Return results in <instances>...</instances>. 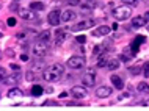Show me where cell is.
Here are the masks:
<instances>
[{
  "instance_id": "cell-1",
  "label": "cell",
  "mask_w": 149,
  "mask_h": 111,
  "mask_svg": "<svg viewBox=\"0 0 149 111\" xmlns=\"http://www.w3.org/2000/svg\"><path fill=\"white\" fill-rule=\"evenodd\" d=\"M64 74V66L63 64H50L46 67V70L42 72V78L46 81H57L60 80V77H63Z\"/></svg>"
},
{
  "instance_id": "cell-2",
  "label": "cell",
  "mask_w": 149,
  "mask_h": 111,
  "mask_svg": "<svg viewBox=\"0 0 149 111\" xmlns=\"http://www.w3.org/2000/svg\"><path fill=\"white\" fill-rule=\"evenodd\" d=\"M113 16H115L116 21H127V19L132 16L130 5H126V3H124V5L115 8V10H113Z\"/></svg>"
},
{
  "instance_id": "cell-3",
  "label": "cell",
  "mask_w": 149,
  "mask_h": 111,
  "mask_svg": "<svg viewBox=\"0 0 149 111\" xmlns=\"http://www.w3.org/2000/svg\"><path fill=\"white\" fill-rule=\"evenodd\" d=\"M33 53L36 55V57H39V58L46 57V55L49 53V44H47V41L38 39V41L35 42V46H33Z\"/></svg>"
},
{
  "instance_id": "cell-4",
  "label": "cell",
  "mask_w": 149,
  "mask_h": 111,
  "mask_svg": "<svg viewBox=\"0 0 149 111\" xmlns=\"http://www.w3.org/2000/svg\"><path fill=\"white\" fill-rule=\"evenodd\" d=\"M66 64H68L69 69L79 70V69H82V67H85L86 61H85V58H83V57H71L69 59H68Z\"/></svg>"
},
{
  "instance_id": "cell-5",
  "label": "cell",
  "mask_w": 149,
  "mask_h": 111,
  "mask_svg": "<svg viewBox=\"0 0 149 111\" xmlns=\"http://www.w3.org/2000/svg\"><path fill=\"white\" fill-rule=\"evenodd\" d=\"M19 16H21L24 21H30V22L39 21L38 16H36V11L31 10V8H21L19 10Z\"/></svg>"
},
{
  "instance_id": "cell-6",
  "label": "cell",
  "mask_w": 149,
  "mask_h": 111,
  "mask_svg": "<svg viewBox=\"0 0 149 111\" xmlns=\"http://www.w3.org/2000/svg\"><path fill=\"white\" fill-rule=\"evenodd\" d=\"M61 13L63 11H60V10H52L49 16H47V21H49L50 25H54V27H57L60 25V22H61Z\"/></svg>"
},
{
  "instance_id": "cell-7",
  "label": "cell",
  "mask_w": 149,
  "mask_h": 111,
  "mask_svg": "<svg viewBox=\"0 0 149 111\" xmlns=\"http://www.w3.org/2000/svg\"><path fill=\"white\" fill-rule=\"evenodd\" d=\"M82 81H83V86H94V83H96V72L93 69H88L85 75H83V78H82Z\"/></svg>"
},
{
  "instance_id": "cell-8",
  "label": "cell",
  "mask_w": 149,
  "mask_h": 111,
  "mask_svg": "<svg viewBox=\"0 0 149 111\" xmlns=\"http://www.w3.org/2000/svg\"><path fill=\"white\" fill-rule=\"evenodd\" d=\"M71 96L74 99H85L88 96L85 86H72L71 88Z\"/></svg>"
},
{
  "instance_id": "cell-9",
  "label": "cell",
  "mask_w": 149,
  "mask_h": 111,
  "mask_svg": "<svg viewBox=\"0 0 149 111\" xmlns=\"http://www.w3.org/2000/svg\"><path fill=\"white\" fill-rule=\"evenodd\" d=\"M94 25H96L94 19H86V21H82V22H79L77 25H74V27H72V30H74V31H80V30L91 28V27H94Z\"/></svg>"
},
{
  "instance_id": "cell-10",
  "label": "cell",
  "mask_w": 149,
  "mask_h": 111,
  "mask_svg": "<svg viewBox=\"0 0 149 111\" xmlns=\"http://www.w3.org/2000/svg\"><path fill=\"white\" fill-rule=\"evenodd\" d=\"M143 42H146V38H144V36H140V34L134 39V41L130 42V50L134 52V55H135V53H138L140 44H143Z\"/></svg>"
},
{
  "instance_id": "cell-11",
  "label": "cell",
  "mask_w": 149,
  "mask_h": 111,
  "mask_svg": "<svg viewBox=\"0 0 149 111\" xmlns=\"http://www.w3.org/2000/svg\"><path fill=\"white\" fill-rule=\"evenodd\" d=\"M111 92H113V89L108 88V86H99L97 89H96V96L99 99H105V97H110Z\"/></svg>"
},
{
  "instance_id": "cell-12",
  "label": "cell",
  "mask_w": 149,
  "mask_h": 111,
  "mask_svg": "<svg viewBox=\"0 0 149 111\" xmlns=\"http://www.w3.org/2000/svg\"><path fill=\"white\" fill-rule=\"evenodd\" d=\"M30 70L33 74H38V72H44V70H46V63L42 61V59H38V61H35L33 64H31V67H30Z\"/></svg>"
},
{
  "instance_id": "cell-13",
  "label": "cell",
  "mask_w": 149,
  "mask_h": 111,
  "mask_svg": "<svg viewBox=\"0 0 149 111\" xmlns=\"http://www.w3.org/2000/svg\"><path fill=\"white\" fill-rule=\"evenodd\" d=\"M108 33H110V27H107V25H100V27H97V28L93 31V36L100 38V36H107Z\"/></svg>"
},
{
  "instance_id": "cell-14",
  "label": "cell",
  "mask_w": 149,
  "mask_h": 111,
  "mask_svg": "<svg viewBox=\"0 0 149 111\" xmlns=\"http://www.w3.org/2000/svg\"><path fill=\"white\" fill-rule=\"evenodd\" d=\"M77 17V14L74 13L72 10H64L61 13V22H71Z\"/></svg>"
},
{
  "instance_id": "cell-15",
  "label": "cell",
  "mask_w": 149,
  "mask_h": 111,
  "mask_svg": "<svg viewBox=\"0 0 149 111\" xmlns=\"http://www.w3.org/2000/svg\"><path fill=\"white\" fill-rule=\"evenodd\" d=\"M64 39H66V33H64V30L55 31V46H61L64 42Z\"/></svg>"
},
{
  "instance_id": "cell-16",
  "label": "cell",
  "mask_w": 149,
  "mask_h": 111,
  "mask_svg": "<svg viewBox=\"0 0 149 111\" xmlns=\"http://www.w3.org/2000/svg\"><path fill=\"white\" fill-rule=\"evenodd\" d=\"M111 83H113V86L116 89H123L124 88V81H123V78L118 77V75H111Z\"/></svg>"
},
{
  "instance_id": "cell-17",
  "label": "cell",
  "mask_w": 149,
  "mask_h": 111,
  "mask_svg": "<svg viewBox=\"0 0 149 111\" xmlns=\"http://www.w3.org/2000/svg\"><path fill=\"white\" fill-rule=\"evenodd\" d=\"M144 25H146V19L141 17V16H138V17H135L134 21H132V27H134V28H141Z\"/></svg>"
},
{
  "instance_id": "cell-18",
  "label": "cell",
  "mask_w": 149,
  "mask_h": 111,
  "mask_svg": "<svg viewBox=\"0 0 149 111\" xmlns=\"http://www.w3.org/2000/svg\"><path fill=\"white\" fill-rule=\"evenodd\" d=\"M105 67H107L108 70H116V69L119 67V59H118V58H110Z\"/></svg>"
},
{
  "instance_id": "cell-19",
  "label": "cell",
  "mask_w": 149,
  "mask_h": 111,
  "mask_svg": "<svg viewBox=\"0 0 149 111\" xmlns=\"http://www.w3.org/2000/svg\"><path fill=\"white\" fill-rule=\"evenodd\" d=\"M6 96H8V97H22L24 92H22V89H19V88H13V89L8 91Z\"/></svg>"
},
{
  "instance_id": "cell-20",
  "label": "cell",
  "mask_w": 149,
  "mask_h": 111,
  "mask_svg": "<svg viewBox=\"0 0 149 111\" xmlns=\"http://www.w3.org/2000/svg\"><path fill=\"white\" fill-rule=\"evenodd\" d=\"M104 50H107L105 44H99V46L94 47V50H93V55H94V57H100V55L104 53Z\"/></svg>"
},
{
  "instance_id": "cell-21",
  "label": "cell",
  "mask_w": 149,
  "mask_h": 111,
  "mask_svg": "<svg viewBox=\"0 0 149 111\" xmlns=\"http://www.w3.org/2000/svg\"><path fill=\"white\" fill-rule=\"evenodd\" d=\"M30 8H31V10H35V11H42L44 8H46V5H44L42 2H31Z\"/></svg>"
},
{
  "instance_id": "cell-22",
  "label": "cell",
  "mask_w": 149,
  "mask_h": 111,
  "mask_svg": "<svg viewBox=\"0 0 149 111\" xmlns=\"http://www.w3.org/2000/svg\"><path fill=\"white\" fill-rule=\"evenodd\" d=\"M42 92H44V89H42V86H39V85H35L33 88H31V94H33L35 97H39Z\"/></svg>"
},
{
  "instance_id": "cell-23",
  "label": "cell",
  "mask_w": 149,
  "mask_h": 111,
  "mask_svg": "<svg viewBox=\"0 0 149 111\" xmlns=\"http://www.w3.org/2000/svg\"><path fill=\"white\" fill-rule=\"evenodd\" d=\"M16 81H17V78H16V77H10V75H8L6 78H2V85H14Z\"/></svg>"
},
{
  "instance_id": "cell-24",
  "label": "cell",
  "mask_w": 149,
  "mask_h": 111,
  "mask_svg": "<svg viewBox=\"0 0 149 111\" xmlns=\"http://www.w3.org/2000/svg\"><path fill=\"white\" fill-rule=\"evenodd\" d=\"M38 39H41V41H49L50 39V31H41V33L38 34Z\"/></svg>"
},
{
  "instance_id": "cell-25",
  "label": "cell",
  "mask_w": 149,
  "mask_h": 111,
  "mask_svg": "<svg viewBox=\"0 0 149 111\" xmlns=\"http://www.w3.org/2000/svg\"><path fill=\"white\" fill-rule=\"evenodd\" d=\"M100 59L97 61V67H104V66H107V63H108V59L110 58H107V57H104V55H100L99 57Z\"/></svg>"
},
{
  "instance_id": "cell-26",
  "label": "cell",
  "mask_w": 149,
  "mask_h": 111,
  "mask_svg": "<svg viewBox=\"0 0 149 111\" xmlns=\"http://www.w3.org/2000/svg\"><path fill=\"white\" fill-rule=\"evenodd\" d=\"M140 91V92H149V85L148 83H138V88H136Z\"/></svg>"
},
{
  "instance_id": "cell-27",
  "label": "cell",
  "mask_w": 149,
  "mask_h": 111,
  "mask_svg": "<svg viewBox=\"0 0 149 111\" xmlns=\"http://www.w3.org/2000/svg\"><path fill=\"white\" fill-rule=\"evenodd\" d=\"M16 23H17V21H16L14 17H8V19H6V25H8V27H14Z\"/></svg>"
},
{
  "instance_id": "cell-28",
  "label": "cell",
  "mask_w": 149,
  "mask_h": 111,
  "mask_svg": "<svg viewBox=\"0 0 149 111\" xmlns=\"http://www.w3.org/2000/svg\"><path fill=\"white\" fill-rule=\"evenodd\" d=\"M130 74L132 75H138V74H141V69H140V67H130Z\"/></svg>"
},
{
  "instance_id": "cell-29",
  "label": "cell",
  "mask_w": 149,
  "mask_h": 111,
  "mask_svg": "<svg viewBox=\"0 0 149 111\" xmlns=\"http://www.w3.org/2000/svg\"><path fill=\"white\" fill-rule=\"evenodd\" d=\"M123 3H126V5H136L138 3V0H123Z\"/></svg>"
},
{
  "instance_id": "cell-30",
  "label": "cell",
  "mask_w": 149,
  "mask_h": 111,
  "mask_svg": "<svg viewBox=\"0 0 149 111\" xmlns=\"http://www.w3.org/2000/svg\"><path fill=\"white\" fill-rule=\"evenodd\" d=\"M143 75L144 77H149V63L144 64V70H143Z\"/></svg>"
},
{
  "instance_id": "cell-31",
  "label": "cell",
  "mask_w": 149,
  "mask_h": 111,
  "mask_svg": "<svg viewBox=\"0 0 149 111\" xmlns=\"http://www.w3.org/2000/svg\"><path fill=\"white\" fill-rule=\"evenodd\" d=\"M130 97V94L129 92H124V94H121V96L118 97V100H126V99H129Z\"/></svg>"
},
{
  "instance_id": "cell-32",
  "label": "cell",
  "mask_w": 149,
  "mask_h": 111,
  "mask_svg": "<svg viewBox=\"0 0 149 111\" xmlns=\"http://www.w3.org/2000/svg\"><path fill=\"white\" fill-rule=\"evenodd\" d=\"M0 75H2V78H6L8 77V70L5 69V67H2V69H0Z\"/></svg>"
},
{
  "instance_id": "cell-33",
  "label": "cell",
  "mask_w": 149,
  "mask_h": 111,
  "mask_svg": "<svg viewBox=\"0 0 149 111\" xmlns=\"http://www.w3.org/2000/svg\"><path fill=\"white\" fill-rule=\"evenodd\" d=\"M5 55H6V57H14V52L11 49H6L5 50Z\"/></svg>"
},
{
  "instance_id": "cell-34",
  "label": "cell",
  "mask_w": 149,
  "mask_h": 111,
  "mask_svg": "<svg viewBox=\"0 0 149 111\" xmlns=\"http://www.w3.org/2000/svg\"><path fill=\"white\" fill-rule=\"evenodd\" d=\"M17 8H19V5H17L16 2H14V3H11V5H10V10H11V11H16Z\"/></svg>"
},
{
  "instance_id": "cell-35",
  "label": "cell",
  "mask_w": 149,
  "mask_h": 111,
  "mask_svg": "<svg viewBox=\"0 0 149 111\" xmlns=\"http://www.w3.org/2000/svg\"><path fill=\"white\" fill-rule=\"evenodd\" d=\"M77 42L83 44V42H86V38H85V36H77Z\"/></svg>"
},
{
  "instance_id": "cell-36",
  "label": "cell",
  "mask_w": 149,
  "mask_h": 111,
  "mask_svg": "<svg viewBox=\"0 0 149 111\" xmlns=\"http://www.w3.org/2000/svg\"><path fill=\"white\" fill-rule=\"evenodd\" d=\"M44 105H58L57 102H54V100H46L44 102Z\"/></svg>"
},
{
  "instance_id": "cell-37",
  "label": "cell",
  "mask_w": 149,
  "mask_h": 111,
  "mask_svg": "<svg viewBox=\"0 0 149 111\" xmlns=\"http://www.w3.org/2000/svg\"><path fill=\"white\" fill-rule=\"evenodd\" d=\"M21 61H29V57H27L25 53H24V55H21Z\"/></svg>"
},
{
  "instance_id": "cell-38",
  "label": "cell",
  "mask_w": 149,
  "mask_h": 111,
  "mask_svg": "<svg viewBox=\"0 0 149 111\" xmlns=\"http://www.w3.org/2000/svg\"><path fill=\"white\" fill-rule=\"evenodd\" d=\"M10 67H11V69H14V70H21V67H19L17 64H11Z\"/></svg>"
},
{
  "instance_id": "cell-39",
  "label": "cell",
  "mask_w": 149,
  "mask_h": 111,
  "mask_svg": "<svg viewBox=\"0 0 149 111\" xmlns=\"http://www.w3.org/2000/svg\"><path fill=\"white\" fill-rule=\"evenodd\" d=\"M68 2H69L71 5H79V0H68Z\"/></svg>"
},
{
  "instance_id": "cell-40",
  "label": "cell",
  "mask_w": 149,
  "mask_h": 111,
  "mask_svg": "<svg viewBox=\"0 0 149 111\" xmlns=\"http://www.w3.org/2000/svg\"><path fill=\"white\" fill-rule=\"evenodd\" d=\"M141 105H144V106H149V99H148V100H144V102H141Z\"/></svg>"
},
{
  "instance_id": "cell-41",
  "label": "cell",
  "mask_w": 149,
  "mask_h": 111,
  "mask_svg": "<svg viewBox=\"0 0 149 111\" xmlns=\"http://www.w3.org/2000/svg\"><path fill=\"white\" fill-rule=\"evenodd\" d=\"M144 19H146V21H149V11H146V14H144Z\"/></svg>"
},
{
  "instance_id": "cell-42",
  "label": "cell",
  "mask_w": 149,
  "mask_h": 111,
  "mask_svg": "<svg viewBox=\"0 0 149 111\" xmlns=\"http://www.w3.org/2000/svg\"><path fill=\"white\" fill-rule=\"evenodd\" d=\"M148 31H149V25H148Z\"/></svg>"
}]
</instances>
